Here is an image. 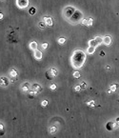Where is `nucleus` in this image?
Instances as JSON below:
<instances>
[{"instance_id":"obj_2","label":"nucleus","mask_w":119,"mask_h":138,"mask_svg":"<svg viewBox=\"0 0 119 138\" xmlns=\"http://www.w3.org/2000/svg\"><path fill=\"white\" fill-rule=\"evenodd\" d=\"M82 19H83V12L81 11H79V10H76L75 12L72 14V16L68 19V21H69L70 24L76 25L78 23H81Z\"/></svg>"},{"instance_id":"obj_16","label":"nucleus","mask_w":119,"mask_h":138,"mask_svg":"<svg viewBox=\"0 0 119 138\" xmlns=\"http://www.w3.org/2000/svg\"><path fill=\"white\" fill-rule=\"evenodd\" d=\"M10 76H11V78H16L17 77V72L15 70H11L10 71Z\"/></svg>"},{"instance_id":"obj_6","label":"nucleus","mask_w":119,"mask_h":138,"mask_svg":"<svg viewBox=\"0 0 119 138\" xmlns=\"http://www.w3.org/2000/svg\"><path fill=\"white\" fill-rule=\"evenodd\" d=\"M117 128V124L115 121H109L107 124H106V130L108 132H112L113 130H115Z\"/></svg>"},{"instance_id":"obj_14","label":"nucleus","mask_w":119,"mask_h":138,"mask_svg":"<svg viewBox=\"0 0 119 138\" xmlns=\"http://www.w3.org/2000/svg\"><path fill=\"white\" fill-rule=\"evenodd\" d=\"M29 47H30V49H31V51H35V50H37L38 45H37V43H36L35 41H31V42L29 44Z\"/></svg>"},{"instance_id":"obj_37","label":"nucleus","mask_w":119,"mask_h":138,"mask_svg":"<svg viewBox=\"0 0 119 138\" xmlns=\"http://www.w3.org/2000/svg\"><path fill=\"white\" fill-rule=\"evenodd\" d=\"M0 130H1V131L3 130V125H2V124H0Z\"/></svg>"},{"instance_id":"obj_24","label":"nucleus","mask_w":119,"mask_h":138,"mask_svg":"<svg viewBox=\"0 0 119 138\" xmlns=\"http://www.w3.org/2000/svg\"><path fill=\"white\" fill-rule=\"evenodd\" d=\"M72 75H73V77H74V78H79L81 74H80V72H78V71H75V72L72 73Z\"/></svg>"},{"instance_id":"obj_11","label":"nucleus","mask_w":119,"mask_h":138,"mask_svg":"<svg viewBox=\"0 0 119 138\" xmlns=\"http://www.w3.org/2000/svg\"><path fill=\"white\" fill-rule=\"evenodd\" d=\"M43 21H45V22H46L47 26H49V27H52V25H53L52 18H51V17H50V16H44V17H43Z\"/></svg>"},{"instance_id":"obj_34","label":"nucleus","mask_w":119,"mask_h":138,"mask_svg":"<svg viewBox=\"0 0 119 138\" xmlns=\"http://www.w3.org/2000/svg\"><path fill=\"white\" fill-rule=\"evenodd\" d=\"M115 122H116V124H117V127H119V117H117V118L115 119Z\"/></svg>"},{"instance_id":"obj_12","label":"nucleus","mask_w":119,"mask_h":138,"mask_svg":"<svg viewBox=\"0 0 119 138\" xmlns=\"http://www.w3.org/2000/svg\"><path fill=\"white\" fill-rule=\"evenodd\" d=\"M9 80H8V78H7V77H3V76H2V77H1V78H0V85H1V87H4V88H5V87H7V86H8V85H9Z\"/></svg>"},{"instance_id":"obj_22","label":"nucleus","mask_w":119,"mask_h":138,"mask_svg":"<svg viewBox=\"0 0 119 138\" xmlns=\"http://www.w3.org/2000/svg\"><path fill=\"white\" fill-rule=\"evenodd\" d=\"M65 42H66V38H65V37H60V38L58 39V44H60V45L65 44Z\"/></svg>"},{"instance_id":"obj_13","label":"nucleus","mask_w":119,"mask_h":138,"mask_svg":"<svg viewBox=\"0 0 119 138\" xmlns=\"http://www.w3.org/2000/svg\"><path fill=\"white\" fill-rule=\"evenodd\" d=\"M95 50H96V47H93V46H89L87 51H86V54H94L95 53Z\"/></svg>"},{"instance_id":"obj_5","label":"nucleus","mask_w":119,"mask_h":138,"mask_svg":"<svg viewBox=\"0 0 119 138\" xmlns=\"http://www.w3.org/2000/svg\"><path fill=\"white\" fill-rule=\"evenodd\" d=\"M29 0H15V4L19 9H26L29 7Z\"/></svg>"},{"instance_id":"obj_28","label":"nucleus","mask_w":119,"mask_h":138,"mask_svg":"<svg viewBox=\"0 0 119 138\" xmlns=\"http://www.w3.org/2000/svg\"><path fill=\"white\" fill-rule=\"evenodd\" d=\"M41 47H42V50H47L48 47H49V44H48L47 42H44V43L41 45Z\"/></svg>"},{"instance_id":"obj_8","label":"nucleus","mask_w":119,"mask_h":138,"mask_svg":"<svg viewBox=\"0 0 119 138\" xmlns=\"http://www.w3.org/2000/svg\"><path fill=\"white\" fill-rule=\"evenodd\" d=\"M31 87L29 85V83L28 82L24 83L23 85L21 86V90H22V91H23V92H26V93H29V92L31 91Z\"/></svg>"},{"instance_id":"obj_1","label":"nucleus","mask_w":119,"mask_h":138,"mask_svg":"<svg viewBox=\"0 0 119 138\" xmlns=\"http://www.w3.org/2000/svg\"><path fill=\"white\" fill-rule=\"evenodd\" d=\"M87 54L82 50H75L71 56V64L73 69H81L85 64Z\"/></svg>"},{"instance_id":"obj_32","label":"nucleus","mask_w":119,"mask_h":138,"mask_svg":"<svg viewBox=\"0 0 119 138\" xmlns=\"http://www.w3.org/2000/svg\"><path fill=\"white\" fill-rule=\"evenodd\" d=\"M41 106H42V107H44V108H45V107H47V106H48V101H47V100H43V101L41 102Z\"/></svg>"},{"instance_id":"obj_21","label":"nucleus","mask_w":119,"mask_h":138,"mask_svg":"<svg viewBox=\"0 0 119 138\" xmlns=\"http://www.w3.org/2000/svg\"><path fill=\"white\" fill-rule=\"evenodd\" d=\"M35 12H36V9H35L34 7H31V8L29 10V13H30L31 15H34Z\"/></svg>"},{"instance_id":"obj_26","label":"nucleus","mask_w":119,"mask_h":138,"mask_svg":"<svg viewBox=\"0 0 119 138\" xmlns=\"http://www.w3.org/2000/svg\"><path fill=\"white\" fill-rule=\"evenodd\" d=\"M80 86H81L82 89H87L88 88V84L85 82V81H82V82L80 83Z\"/></svg>"},{"instance_id":"obj_33","label":"nucleus","mask_w":119,"mask_h":138,"mask_svg":"<svg viewBox=\"0 0 119 138\" xmlns=\"http://www.w3.org/2000/svg\"><path fill=\"white\" fill-rule=\"evenodd\" d=\"M111 69H112V68H111V66H109V65H107V66H106V70H107V71H111Z\"/></svg>"},{"instance_id":"obj_36","label":"nucleus","mask_w":119,"mask_h":138,"mask_svg":"<svg viewBox=\"0 0 119 138\" xmlns=\"http://www.w3.org/2000/svg\"><path fill=\"white\" fill-rule=\"evenodd\" d=\"M0 19H3V13H0Z\"/></svg>"},{"instance_id":"obj_17","label":"nucleus","mask_w":119,"mask_h":138,"mask_svg":"<svg viewBox=\"0 0 119 138\" xmlns=\"http://www.w3.org/2000/svg\"><path fill=\"white\" fill-rule=\"evenodd\" d=\"M86 104H87V106H89L90 108H94L95 106H96V103H95V101H94V100L88 101Z\"/></svg>"},{"instance_id":"obj_9","label":"nucleus","mask_w":119,"mask_h":138,"mask_svg":"<svg viewBox=\"0 0 119 138\" xmlns=\"http://www.w3.org/2000/svg\"><path fill=\"white\" fill-rule=\"evenodd\" d=\"M31 90H34V91H36V92H38V93L41 92V91L43 90L42 87H41L39 84H37V83H34V84L31 85Z\"/></svg>"},{"instance_id":"obj_7","label":"nucleus","mask_w":119,"mask_h":138,"mask_svg":"<svg viewBox=\"0 0 119 138\" xmlns=\"http://www.w3.org/2000/svg\"><path fill=\"white\" fill-rule=\"evenodd\" d=\"M112 41H113V39H112V36H110V35H105L103 37V44L105 46H110L112 44Z\"/></svg>"},{"instance_id":"obj_29","label":"nucleus","mask_w":119,"mask_h":138,"mask_svg":"<svg viewBox=\"0 0 119 138\" xmlns=\"http://www.w3.org/2000/svg\"><path fill=\"white\" fill-rule=\"evenodd\" d=\"M81 90H82V88H81V86H80V85H78V86H75V87H74V90H75V91H77V92L81 91Z\"/></svg>"},{"instance_id":"obj_31","label":"nucleus","mask_w":119,"mask_h":138,"mask_svg":"<svg viewBox=\"0 0 119 138\" xmlns=\"http://www.w3.org/2000/svg\"><path fill=\"white\" fill-rule=\"evenodd\" d=\"M50 90H56V85H55V84H51V85L50 86Z\"/></svg>"},{"instance_id":"obj_35","label":"nucleus","mask_w":119,"mask_h":138,"mask_svg":"<svg viewBox=\"0 0 119 138\" xmlns=\"http://www.w3.org/2000/svg\"><path fill=\"white\" fill-rule=\"evenodd\" d=\"M100 56H105V53L102 51V52H100Z\"/></svg>"},{"instance_id":"obj_19","label":"nucleus","mask_w":119,"mask_h":138,"mask_svg":"<svg viewBox=\"0 0 119 138\" xmlns=\"http://www.w3.org/2000/svg\"><path fill=\"white\" fill-rule=\"evenodd\" d=\"M118 89V85L117 84H113V85H112L111 87H110V90L113 91V92H114V91H116V90Z\"/></svg>"},{"instance_id":"obj_23","label":"nucleus","mask_w":119,"mask_h":138,"mask_svg":"<svg viewBox=\"0 0 119 138\" xmlns=\"http://www.w3.org/2000/svg\"><path fill=\"white\" fill-rule=\"evenodd\" d=\"M95 39L97 40V42L99 43V45L103 44V37H101V36H95Z\"/></svg>"},{"instance_id":"obj_30","label":"nucleus","mask_w":119,"mask_h":138,"mask_svg":"<svg viewBox=\"0 0 119 138\" xmlns=\"http://www.w3.org/2000/svg\"><path fill=\"white\" fill-rule=\"evenodd\" d=\"M93 21H94V20H93V18H91V17H90V18H88V25H87V26H88V27L92 26V25H93Z\"/></svg>"},{"instance_id":"obj_3","label":"nucleus","mask_w":119,"mask_h":138,"mask_svg":"<svg viewBox=\"0 0 119 138\" xmlns=\"http://www.w3.org/2000/svg\"><path fill=\"white\" fill-rule=\"evenodd\" d=\"M75 11H76V9H75L74 7L67 6V7H65V9L63 10V15H64V17L68 20L70 17L72 16V14L75 12Z\"/></svg>"},{"instance_id":"obj_4","label":"nucleus","mask_w":119,"mask_h":138,"mask_svg":"<svg viewBox=\"0 0 119 138\" xmlns=\"http://www.w3.org/2000/svg\"><path fill=\"white\" fill-rule=\"evenodd\" d=\"M57 74H58V72H57L54 68H50L47 72H46V77H47L48 79L51 80V79L55 78V77L57 76Z\"/></svg>"},{"instance_id":"obj_20","label":"nucleus","mask_w":119,"mask_h":138,"mask_svg":"<svg viewBox=\"0 0 119 138\" xmlns=\"http://www.w3.org/2000/svg\"><path fill=\"white\" fill-rule=\"evenodd\" d=\"M46 26H47V24H46L45 21H41V22L38 23V27L40 28V29H42V30H44L46 28Z\"/></svg>"},{"instance_id":"obj_27","label":"nucleus","mask_w":119,"mask_h":138,"mask_svg":"<svg viewBox=\"0 0 119 138\" xmlns=\"http://www.w3.org/2000/svg\"><path fill=\"white\" fill-rule=\"evenodd\" d=\"M81 24L84 25V26H87L88 25V18H83L81 20Z\"/></svg>"},{"instance_id":"obj_18","label":"nucleus","mask_w":119,"mask_h":138,"mask_svg":"<svg viewBox=\"0 0 119 138\" xmlns=\"http://www.w3.org/2000/svg\"><path fill=\"white\" fill-rule=\"evenodd\" d=\"M57 131H58V129H57L56 127H50V134H54V133H56V132H57Z\"/></svg>"},{"instance_id":"obj_10","label":"nucleus","mask_w":119,"mask_h":138,"mask_svg":"<svg viewBox=\"0 0 119 138\" xmlns=\"http://www.w3.org/2000/svg\"><path fill=\"white\" fill-rule=\"evenodd\" d=\"M33 56L36 60H41L42 57H43V53L41 51H38V50H35L33 51Z\"/></svg>"},{"instance_id":"obj_15","label":"nucleus","mask_w":119,"mask_h":138,"mask_svg":"<svg viewBox=\"0 0 119 138\" xmlns=\"http://www.w3.org/2000/svg\"><path fill=\"white\" fill-rule=\"evenodd\" d=\"M88 45H89V46H93V47H97V46H99V43L97 42V40H96L95 38H94V39L89 40Z\"/></svg>"},{"instance_id":"obj_38","label":"nucleus","mask_w":119,"mask_h":138,"mask_svg":"<svg viewBox=\"0 0 119 138\" xmlns=\"http://www.w3.org/2000/svg\"><path fill=\"white\" fill-rule=\"evenodd\" d=\"M1 1H5V0H1Z\"/></svg>"},{"instance_id":"obj_25","label":"nucleus","mask_w":119,"mask_h":138,"mask_svg":"<svg viewBox=\"0 0 119 138\" xmlns=\"http://www.w3.org/2000/svg\"><path fill=\"white\" fill-rule=\"evenodd\" d=\"M37 94H38V92H36V91H34V90H31L29 92V95H30V97H31V98L32 96L37 95Z\"/></svg>"}]
</instances>
